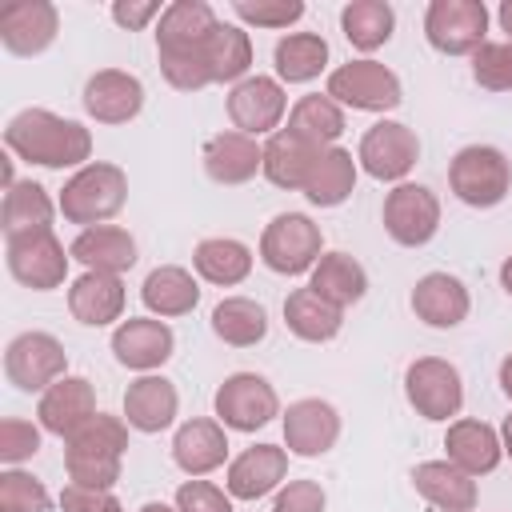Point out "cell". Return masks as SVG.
I'll use <instances>...</instances> for the list:
<instances>
[{"instance_id":"7bdbcfd3","label":"cell","mask_w":512,"mask_h":512,"mask_svg":"<svg viewBox=\"0 0 512 512\" xmlns=\"http://www.w3.org/2000/svg\"><path fill=\"white\" fill-rule=\"evenodd\" d=\"M236 20L244 28H264V32H284L296 20H304V0H236L232 4Z\"/></svg>"},{"instance_id":"83f0119b","label":"cell","mask_w":512,"mask_h":512,"mask_svg":"<svg viewBox=\"0 0 512 512\" xmlns=\"http://www.w3.org/2000/svg\"><path fill=\"white\" fill-rule=\"evenodd\" d=\"M124 300H128L124 280L108 272H80L68 284V312L84 328H108L124 320Z\"/></svg>"},{"instance_id":"7402d4cb","label":"cell","mask_w":512,"mask_h":512,"mask_svg":"<svg viewBox=\"0 0 512 512\" xmlns=\"http://www.w3.org/2000/svg\"><path fill=\"white\" fill-rule=\"evenodd\" d=\"M412 312L420 324L436 328V332H448V328H460L472 312V296H468V284L452 272H424L416 284H412V296H408Z\"/></svg>"},{"instance_id":"ac0fdd59","label":"cell","mask_w":512,"mask_h":512,"mask_svg":"<svg viewBox=\"0 0 512 512\" xmlns=\"http://www.w3.org/2000/svg\"><path fill=\"white\" fill-rule=\"evenodd\" d=\"M80 104L88 112V120L96 124H128L144 112V84L136 72H124V68H100L84 80V92H80Z\"/></svg>"},{"instance_id":"7a4b0ae2","label":"cell","mask_w":512,"mask_h":512,"mask_svg":"<svg viewBox=\"0 0 512 512\" xmlns=\"http://www.w3.org/2000/svg\"><path fill=\"white\" fill-rule=\"evenodd\" d=\"M4 148L24 164L56 172L92 164V132L48 108H20L4 128Z\"/></svg>"},{"instance_id":"c3c4849f","label":"cell","mask_w":512,"mask_h":512,"mask_svg":"<svg viewBox=\"0 0 512 512\" xmlns=\"http://www.w3.org/2000/svg\"><path fill=\"white\" fill-rule=\"evenodd\" d=\"M56 504L60 512H124L112 488H84V484H64Z\"/></svg>"},{"instance_id":"681fc988","label":"cell","mask_w":512,"mask_h":512,"mask_svg":"<svg viewBox=\"0 0 512 512\" xmlns=\"http://www.w3.org/2000/svg\"><path fill=\"white\" fill-rule=\"evenodd\" d=\"M108 12H112V20H116L124 32H140V28H148L152 20L164 16L160 0H112Z\"/></svg>"},{"instance_id":"f546056e","label":"cell","mask_w":512,"mask_h":512,"mask_svg":"<svg viewBox=\"0 0 512 512\" xmlns=\"http://www.w3.org/2000/svg\"><path fill=\"white\" fill-rule=\"evenodd\" d=\"M412 488L440 512H476L480 488L452 460H420L412 468Z\"/></svg>"},{"instance_id":"11a10c76","label":"cell","mask_w":512,"mask_h":512,"mask_svg":"<svg viewBox=\"0 0 512 512\" xmlns=\"http://www.w3.org/2000/svg\"><path fill=\"white\" fill-rule=\"evenodd\" d=\"M140 512H180L176 504H164V500H148V504H140Z\"/></svg>"},{"instance_id":"b9f144b4","label":"cell","mask_w":512,"mask_h":512,"mask_svg":"<svg viewBox=\"0 0 512 512\" xmlns=\"http://www.w3.org/2000/svg\"><path fill=\"white\" fill-rule=\"evenodd\" d=\"M0 512H52V492L24 468L0 472Z\"/></svg>"},{"instance_id":"3957f363","label":"cell","mask_w":512,"mask_h":512,"mask_svg":"<svg viewBox=\"0 0 512 512\" xmlns=\"http://www.w3.org/2000/svg\"><path fill=\"white\" fill-rule=\"evenodd\" d=\"M124 452H128V420L96 412L84 428H76L64 440V472L68 484L84 488H116L124 472Z\"/></svg>"},{"instance_id":"ba28073f","label":"cell","mask_w":512,"mask_h":512,"mask_svg":"<svg viewBox=\"0 0 512 512\" xmlns=\"http://www.w3.org/2000/svg\"><path fill=\"white\" fill-rule=\"evenodd\" d=\"M404 400L420 420L452 424L464 408V376L444 356H420L404 368Z\"/></svg>"},{"instance_id":"44dd1931","label":"cell","mask_w":512,"mask_h":512,"mask_svg":"<svg viewBox=\"0 0 512 512\" xmlns=\"http://www.w3.org/2000/svg\"><path fill=\"white\" fill-rule=\"evenodd\" d=\"M200 164H204V176L220 188H236V184H248L260 168H264V144L236 132V128H224V132H212L200 148Z\"/></svg>"},{"instance_id":"74e56055","label":"cell","mask_w":512,"mask_h":512,"mask_svg":"<svg viewBox=\"0 0 512 512\" xmlns=\"http://www.w3.org/2000/svg\"><path fill=\"white\" fill-rule=\"evenodd\" d=\"M344 128H348V116L328 92H308L288 108V132H296L312 148H336Z\"/></svg>"},{"instance_id":"d4e9b609","label":"cell","mask_w":512,"mask_h":512,"mask_svg":"<svg viewBox=\"0 0 512 512\" xmlns=\"http://www.w3.org/2000/svg\"><path fill=\"white\" fill-rule=\"evenodd\" d=\"M176 416H180V392L168 376L148 372V376H136L124 388V420H128L132 432L156 436V432L172 428Z\"/></svg>"},{"instance_id":"6da1fadb","label":"cell","mask_w":512,"mask_h":512,"mask_svg":"<svg viewBox=\"0 0 512 512\" xmlns=\"http://www.w3.org/2000/svg\"><path fill=\"white\" fill-rule=\"evenodd\" d=\"M220 16L208 0H172L156 20V60L176 92H200L212 84L208 40Z\"/></svg>"},{"instance_id":"5b68a950","label":"cell","mask_w":512,"mask_h":512,"mask_svg":"<svg viewBox=\"0 0 512 512\" xmlns=\"http://www.w3.org/2000/svg\"><path fill=\"white\" fill-rule=\"evenodd\" d=\"M256 256L276 276H304L324 256V232L308 212H276L260 232Z\"/></svg>"},{"instance_id":"d590c367","label":"cell","mask_w":512,"mask_h":512,"mask_svg":"<svg viewBox=\"0 0 512 512\" xmlns=\"http://www.w3.org/2000/svg\"><path fill=\"white\" fill-rule=\"evenodd\" d=\"M320 148H312L308 140H300L296 132L280 128L264 140V180L284 188V192H304V180L312 172V160H316Z\"/></svg>"},{"instance_id":"52a82bcc","label":"cell","mask_w":512,"mask_h":512,"mask_svg":"<svg viewBox=\"0 0 512 512\" xmlns=\"http://www.w3.org/2000/svg\"><path fill=\"white\" fill-rule=\"evenodd\" d=\"M324 92L348 112H392V108H400V100H404V84H400V76L388 68V64H380V60H372V56H360V60H348V64H340V68H332L328 72V80H324Z\"/></svg>"},{"instance_id":"836d02e7","label":"cell","mask_w":512,"mask_h":512,"mask_svg":"<svg viewBox=\"0 0 512 512\" xmlns=\"http://www.w3.org/2000/svg\"><path fill=\"white\" fill-rule=\"evenodd\" d=\"M60 204L48 196V188L40 180H16L8 192H4V204H0V228H4V240L8 236H24V232H48L52 220H56Z\"/></svg>"},{"instance_id":"ffe728a7","label":"cell","mask_w":512,"mask_h":512,"mask_svg":"<svg viewBox=\"0 0 512 512\" xmlns=\"http://www.w3.org/2000/svg\"><path fill=\"white\" fill-rule=\"evenodd\" d=\"M60 36V12L48 0H20L0 8V44L12 56H40Z\"/></svg>"},{"instance_id":"8d00e7d4","label":"cell","mask_w":512,"mask_h":512,"mask_svg":"<svg viewBox=\"0 0 512 512\" xmlns=\"http://www.w3.org/2000/svg\"><path fill=\"white\" fill-rule=\"evenodd\" d=\"M280 84H312L328 68V40L320 32H284L272 48Z\"/></svg>"},{"instance_id":"816d5d0a","label":"cell","mask_w":512,"mask_h":512,"mask_svg":"<svg viewBox=\"0 0 512 512\" xmlns=\"http://www.w3.org/2000/svg\"><path fill=\"white\" fill-rule=\"evenodd\" d=\"M496 20H500V32H508V40H512V0H500Z\"/></svg>"},{"instance_id":"f35d334b","label":"cell","mask_w":512,"mask_h":512,"mask_svg":"<svg viewBox=\"0 0 512 512\" xmlns=\"http://www.w3.org/2000/svg\"><path fill=\"white\" fill-rule=\"evenodd\" d=\"M212 336L228 348H256L268 336V308L252 296H224L212 308Z\"/></svg>"},{"instance_id":"4fadbf2b","label":"cell","mask_w":512,"mask_h":512,"mask_svg":"<svg viewBox=\"0 0 512 512\" xmlns=\"http://www.w3.org/2000/svg\"><path fill=\"white\" fill-rule=\"evenodd\" d=\"M424 40L440 56H472L488 40L484 0H432L424 8Z\"/></svg>"},{"instance_id":"d6986e66","label":"cell","mask_w":512,"mask_h":512,"mask_svg":"<svg viewBox=\"0 0 512 512\" xmlns=\"http://www.w3.org/2000/svg\"><path fill=\"white\" fill-rule=\"evenodd\" d=\"M284 480H288V448L268 444V440L236 452L224 468V488L232 500H264L280 492Z\"/></svg>"},{"instance_id":"f907efd6","label":"cell","mask_w":512,"mask_h":512,"mask_svg":"<svg viewBox=\"0 0 512 512\" xmlns=\"http://www.w3.org/2000/svg\"><path fill=\"white\" fill-rule=\"evenodd\" d=\"M496 384H500V392L512 400V352L500 360V368H496Z\"/></svg>"},{"instance_id":"f5cc1de1","label":"cell","mask_w":512,"mask_h":512,"mask_svg":"<svg viewBox=\"0 0 512 512\" xmlns=\"http://www.w3.org/2000/svg\"><path fill=\"white\" fill-rule=\"evenodd\" d=\"M500 444H504V456H512V412H508L504 424H500Z\"/></svg>"},{"instance_id":"db71d44e","label":"cell","mask_w":512,"mask_h":512,"mask_svg":"<svg viewBox=\"0 0 512 512\" xmlns=\"http://www.w3.org/2000/svg\"><path fill=\"white\" fill-rule=\"evenodd\" d=\"M500 288L512 296V256H504V264H500Z\"/></svg>"},{"instance_id":"f1b7e54d","label":"cell","mask_w":512,"mask_h":512,"mask_svg":"<svg viewBox=\"0 0 512 512\" xmlns=\"http://www.w3.org/2000/svg\"><path fill=\"white\" fill-rule=\"evenodd\" d=\"M140 304L156 320L188 316L200 304V276H192L184 264H160L140 284Z\"/></svg>"},{"instance_id":"7c38bea8","label":"cell","mask_w":512,"mask_h":512,"mask_svg":"<svg viewBox=\"0 0 512 512\" xmlns=\"http://www.w3.org/2000/svg\"><path fill=\"white\" fill-rule=\"evenodd\" d=\"M416 160H420V136L404 120L384 116L356 144V164L380 184H404L408 172L416 168Z\"/></svg>"},{"instance_id":"f6af8a7d","label":"cell","mask_w":512,"mask_h":512,"mask_svg":"<svg viewBox=\"0 0 512 512\" xmlns=\"http://www.w3.org/2000/svg\"><path fill=\"white\" fill-rule=\"evenodd\" d=\"M40 440H44L40 424L20 420V416H4L0 420V464L4 468H20L24 460H32L40 452Z\"/></svg>"},{"instance_id":"ab89813d","label":"cell","mask_w":512,"mask_h":512,"mask_svg":"<svg viewBox=\"0 0 512 512\" xmlns=\"http://www.w3.org/2000/svg\"><path fill=\"white\" fill-rule=\"evenodd\" d=\"M340 32L356 52H376L396 32V8L388 0H352L340 8Z\"/></svg>"},{"instance_id":"8992f818","label":"cell","mask_w":512,"mask_h":512,"mask_svg":"<svg viewBox=\"0 0 512 512\" xmlns=\"http://www.w3.org/2000/svg\"><path fill=\"white\" fill-rule=\"evenodd\" d=\"M448 188L468 208H496L512 192V160L496 144H464L448 160Z\"/></svg>"},{"instance_id":"603a6c76","label":"cell","mask_w":512,"mask_h":512,"mask_svg":"<svg viewBox=\"0 0 512 512\" xmlns=\"http://www.w3.org/2000/svg\"><path fill=\"white\" fill-rule=\"evenodd\" d=\"M96 388L88 376H64L56 380L48 392H40L36 400V424L48 432V436H60L68 440L76 428H84L92 416H96Z\"/></svg>"},{"instance_id":"e575fe53","label":"cell","mask_w":512,"mask_h":512,"mask_svg":"<svg viewBox=\"0 0 512 512\" xmlns=\"http://www.w3.org/2000/svg\"><path fill=\"white\" fill-rule=\"evenodd\" d=\"M308 288L336 308H352L368 296V268L352 252H324L308 272Z\"/></svg>"},{"instance_id":"1f68e13d","label":"cell","mask_w":512,"mask_h":512,"mask_svg":"<svg viewBox=\"0 0 512 512\" xmlns=\"http://www.w3.org/2000/svg\"><path fill=\"white\" fill-rule=\"evenodd\" d=\"M252 248L236 236H208L192 248V272L204 280V284H216V288H236L252 276Z\"/></svg>"},{"instance_id":"2e32d148","label":"cell","mask_w":512,"mask_h":512,"mask_svg":"<svg viewBox=\"0 0 512 512\" xmlns=\"http://www.w3.org/2000/svg\"><path fill=\"white\" fill-rule=\"evenodd\" d=\"M112 356L120 368L136 372V376H148V372H160L172 352H176V332L168 328V320H156V316H128L112 328V340H108Z\"/></svg>"},{"instance_id":"bcb514c9","label":"cell","mask_w":512,"mask_h":512,"mask_svg":"<svg viewBox=\"0 0 512 512\" xmlns=\"http://www.w3.org/2000/svg\"><path fill=\"white\" fill-rule=\"evenodd\" d=\"M172 504H176L180 512H236L228 488H220V484H212V480H204V476H188V480L176 488Z\"/></svg>"},{"instance_id":"cb8c5ba5","label":"cell","mask_w":512,"mask_h":512,"mask_svg":"<svg viewBox=\"0 0 512 512\" xmlns=\"http://www.w3.org/2000/svg\"><path fill=\"white\" fill-rule=\"evenodd\" d=\"M228 428L216 416H192L172 432V464L184 476H208L228 464Z\"/></svg>"},{"instance_id":"4316f807","label":"cell","mask_w":512,"mask_h":512,"mask_svg":"<svg viewBox=\"0 0 512 512\" xmlns=\"http://www.w3.org/2000/svg\"><path fill=\"white\" fill-rule=\"evenodd\" d=\"M444 460H452L460 472H468L472 480L476 476H488L500 468L504 460V444H500V432L476 416H456L444 432Z\"/></svg>"},{"instance_id":"484cf974","label":"cell","mask_w":512,"mask_h":512,"mask_svg":"<svg viewBox=\"0 0 512 512\" xmlns=\"http://www.w3.org/2000/svg\"><path fill=\"white\" fill-rule=\"evenodd\" d=\"M72 260L84 264V272H108V276H124L136 268L140 248L136 236L120 224H96V228H80L76 240L68 244Z\"/></svg>"},{"instance_id":"30bf717a","label":"cell","mask_w":512,"mask_h":512,"mask_svg":"<svg viewBox=\"0 0 512 512\" xmlns=\"http://www.w3.org/2000/svg\"><path fill=\"white\" fill-rule=\"evenodd\" d=\"M4 264H8L16 284H24L32 292H52V288H64L72 252L64 248V240L52 228L48 232H24V236L4 240Z\"/></svg>"},{"instance_id":"9c48e42d","label":"cell","mask_w":512,"mask_h":512,"mask_svg":"<svg viewBox=\"0 0 512 512\" xmlns=\"http://www.w3.org/2000/svg\"><path fill=\"white\" fill-rule=\"evenodd\" d=\"M4 376H8V384L16 392L40 396L56 380L68 376V352H64V344L52 332L28 328V332L8 340V348H4Z\"/></svg>"},{"instance_id":"8fae6325","label":"cell","mask_w":512,"mask_h":512,"mask_svg":"<svg viewBox=\"0 0 512 512\" xmlns=\"http://www.w3.org/2000/svg\"><path fill=\"white\" fill-rule=\"evenodd\" d=\"M212 412L228 432H260L280 416V396L260 372H232L212 396Z\"/></svg>"},{"instance_id":"7dc6e473","label":"cell","mask_w":512,"mask_h":512,"mask_svg":"<svg viewBox=\"0 0 512 512\" xmlns=\"http://www.w3.org/2000/svg\"><path fill=\"white\" fill-rule=\"evenodd\" d=\"M328 492L316 480H284V488L272 500V512H324Z\"/></svg>"},{"instance_id":"4dcf8cb0","label":"cell","mask_w":512,"mask_h":512,"mask_svg":"<svg viewBox=\"0 0 512 512\" xmlns=\"http://www.w3.org/2000/svg\"><path fill=\"white\" fill-rule=\"evenodd\" d=\"M356 176H360V164H356V156L348 148H340V144L336 148H320L300 196L312 208H340L356 192Z\"/></svg>"},{"instance_id":"ee69618b","label":"cell","mask_w":512,"mask_h":512,"mask_svg":"<svg viewBox=\"0 0 512 512\" xmlns=\"http://www.w3.org/2000/svg\"><path fill=\"white\" fill-rule=\"evenodd\" d=\"M472 80L484 92H512V40H484L472 52Z\"/></svg>"},{"instance_id":"5bb4252c","label":"cell","mask_w":512,"mask_h":512,"mask_svg":"<svg viewBox=\"0 0 512 512\" xmlns=\"http://www.w3.org/2000/svg\"><path fill=\"white\" fill-rule=\"evenodd\" d=\"M384 232L392 244L400 248H424L436 232H440V196L428 184L404 180L392 184V192L384 196Z\"/></svg>"},{"instance_id":"e0dca14e","label":"cell","mask_w":512,"mask_h":512,"mask_svg":"<svg viewBox=\"0 0 512 512\" xmlns=\"http://www.w3.org/2000/svg\"><path fill=\"white\" fill-rule=\"evenodd\" d=\"M280 428H284V448L288 456H304V460H316V456H328L340 440V412L336 404L320 400V396H304V400H292L284 412H280Z\"/></svg>"},{"instance_id":"277c9868","label":"cell","mask_w":512,"mask_h":512,"mask_svg":"<svg viewBox=\"0 0 512 512\" xmlns=\"http://www.w3.org/2000/svg\"><path fill=\"white\" fill-rule=\"evenodd\" d=\"M56 204L68 224H80V228L108 224L128 204V172L112 160H92L64 180Z\"/></svg>"},{"instance_id":"60d3db41","label":"cell","mask_w":512,"mask_h":512,"mask_svg":"<svg viewBox=\"0 0 512 512\" xmlns=\"http://www.w3.org/2000/svg\"><path fill=\"white\" fill-rule=\"evenodd\" d=\"M208 72L212 84H240L244 76H252V36L244 24H216L212 40H208Z\"/></svg>"},{"instance_id":"d6a6232c","label":"cell","mask_w":512,"mask_h":512,"mask_svg":"<svg viewBox=\"0 0 512 512\" xmlns=\"http://www.w3.org/2000/svg\"><path fill=\"white\" fill-rule=\"evenodd\" d=\"M284 324L304 344H332L340 336V328H344V308L328 304L324 296H316L304 284V288H292L284 296Z\"/></svg>"},{"instance_id":"9a60e30c","label":"cell","mask_w":512,"mask_h":512,"mask_svg":"<svg viewBox=\"0 0 512 512\" xmlns=\"http://www.w3.org/2000/svg\"><path fill=\"white\" fill-rule=\"evenodd\" d=\"M224 108H228V120L236 132L252 136V140H268L272 132H280V120L288 112V92L276 76H264V72H252L244 76L240 84L228 88L224 96Z\"/></svg>"}]
</instances>
